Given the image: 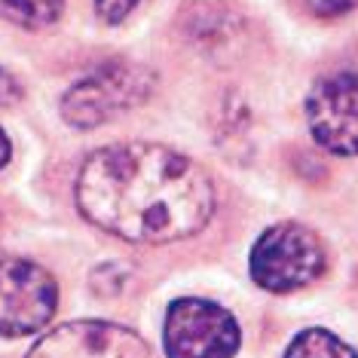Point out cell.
<instances>
[{"instance_id": "1", "label": "cell", "mask_w": 358, "mask_h": 358, "mask_svg": "<svg viewBox=\"0 0 358 358\" xmlns=\"http://www.w3.org/2000/svg\"><path fill=\"white\" fill-rule=\"evenodd\" d=\"M77 206L99 230L138 245L196 236L211 221L215 187L184 153L162 144L95 150L77 178Z\"/></svg>"}, {"instance_id": "2", "label": "cell", "mask_w": 358, "mask_h": 358, "mask_svg": "<svg viewBox=\"0 0 358 358\" xmlns=\"http://www.w3.org/2000/svg\"><path fill=\"white\" fill-rule=\"evenodd\" d=\"M157 80L144 64L108 62L74 83L62 99V113L71 126L95 129L110 123L117 113H126L150 99Z\"/></svg>"}, {"instance_id": "3", "label": "cell", "mask_w": 358, "mask_h": 358, "mask_svg": "<svg viewBox=\"0 0 358 358\" xmlns=\"http://www.w3.org/2000/svg\"><path fill=\"white\" fill-rule=\"evenodd\" d=\"M322 270L324 248L319 236L300 224H275L251 248V279L275 294L315 282Z\"/></svg>"}, {"instance_id": "4", "label": "cell", "mask_w": 358, "mask_h": 358, "mask_svg": "<svg viewBox=\"0 0 358 358\" xmlns=\"http://www.w3.org/2000/svg\"><path fill=\"white\" fill-rule=\"evenodd\" d=\"M236 349H239V324L224 306L196 297L175 300L169 306V358H233Z\"/></svg>"}, {"instance_id": "5", "label": "cell", "mask_w": 358, "mask_h": 358, "mask_svg": "<svg viewBox=\"0 0 358 358\" xmlns=\"http://www.w3.org/2000/svg\"><path fill=\"white\" fill-rule=\"evenodd\" d=\"M59 285L34 260H0V337H25L52 319Z\"/></svg>"}, {"instance_id": "6", "label": "cell", "mask_w": 358, "mask_h": 358, "mask_svg": "<svg viewBox=\"0 0 358 358\" xmlns=\"http://www.w3.org/2000/svg\"><path fill=\"white\" fill-rule=\"evenodd\" d=\"M313 138L337 157H358V74L340 71L315 83L306 99Z\"/></svg>"}, {"instance_id": "7", "label": "cell", "mask_w": 358, "mask_h": 358, "mask_svg": "<svg viewBox=\"0 0 358 358\" xmlns=\"http://www.w3.org/2000/svg\"><path fill=\"white\" fill-rule=\"evenodd\" d=\"M28 358H153L135 331L110 322H71L46 334Z\"/></svg>"}, {"instance_id": "8", "label": "cell", "mask_w": 358, "mask_h": 358, "mask_svg": "<svg viewBox=\"0 0 358 358\" xmlns=\"http://www.w3.org/2000/svg\"><path fill=\"white\" fill-rule=\"evenodd\" d=\"M62 15V0H0V19L19 28H46Z\"/></svg>"}, {"instance_id": "9", "label": "cell", "mask_w": 358, "mask_h": 358, "mask_svg": "<svg viewBox=\"0 0 358 358\" xmlns=\"http://www.w3.org/2000/svg\"><path fill=\"white\" fill-rule=\"evenodd\" d=\"M285 358H358V355L352 346H346L343 340L334 337L331 331L309 328L291 340Z\"/></svg>"}, {"instance_id": "10", "label": "cell", "mask_w": 358, "mask_h": 358, "mask_svg": "<svg viewBox=\"0 0 358 358\" xmlns=\"http://www.w3.org/2000/svg\"><path fill=\"white\" fill-rule=\"evenodd\" d=\"M144 3H148V0H95V10H99V15L104 22L117 25V22H126L129 15Z\"/></svg>"}, {"instance_id": "11", "label": "cell", "mask_w": 358, "mask_h": 358, "mask_svg": "<svg viewBox=\"0 0 358 358\" xmlns=\"http://www.w3.org/2000/svg\"><path fill=\"white\" fill-rule=\"evenodd\" d=\"M315 15H324V19H337V15H346L358 6V0H309Z\"/></svg>"}, {"instance_id": "12", "label": "cell", "mask_w": 358, "mask_h": 358, "mask_svg": "<svg viewBox=\"0 0 358 358\" xmlns=\"http://www.w3.org/2000/svg\"><path fill=\"white\" fill-rule=\"evenodd\" d=\"M19 99H22V86L6 71H0V104H13Z\"/></svg>"}, {"instance_id": "13", "label": "cell", "mask_w": 358, "mask_h": 358, "mask_svg": "<svg viewBox=\"0 0 358 358\" xmlns=\"http://www.w3.org/2000/svg\"><path fill=\"white\" fill-rule=\"evenodd\" d=\"M10 162V138H6V132L0 129V169Z\"/></svg>"}]
</instances>
